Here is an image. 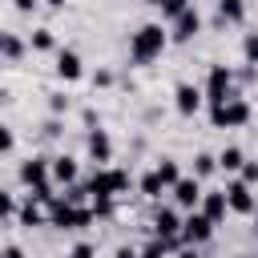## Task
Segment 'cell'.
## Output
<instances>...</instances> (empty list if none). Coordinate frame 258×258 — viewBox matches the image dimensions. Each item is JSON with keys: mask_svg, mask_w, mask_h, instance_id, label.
<instances>
[{"mask_svg": "<svg viewBox=\"0 0 258 258\" xmlns=\"http://www.w3.org/2000/svg\"><path fill=\"white\" fill-rule=\"evenodd\" d=\"M48 181L73 185V181H77V161H73V157H52V161H48Z\"/></svg>", "mask_w": 258, "mask_h": 258, "instance_id": "obj_14", "label": "cell"}, {"mask_svg": "<svg viewBox=\"0 0 258 258\" xmlns=\"http://www.w3.org/2000/svg\"><path fill=\"white\" fill-rule=\"evenodd\" d=\"M181 258H198V250H185V254H181Z\"/></svg>", "mask_w": 258, "mask_h": 258, "instance_id": "obj_37", "label": "cell"}, {"mask_svg": "<svg viewBox=\"0 0 258 258\" xmlns=\"http://www.w3.org/2000/svg\"><path fill=\"white\" fill-rule=\"evenodd\" d=\"M125 189H129V173H125V169H97L93 181H89V194H93V198H105V202H113V198L125 194Z\"/></svg>", "mask_w": 258, "mask_h": 258, "instance_id": "obj_2", "label": "cell"}, {"mask_svg": "<svg viewBox=\"0 0 258 258\" xmlns=\"http://www.w3.org/2000/svg\"><path fill=\"white\" fill-rule=\"evenodd\" d=\"M169 246H173L169 238H153V242H149V246H145L137 258H165V254H169Z\"/></svg>", "mask_w": 258, "mask_h": 258, "instance_id": "obj_25", "label": "cell"}, {"mask_svg": "<svg viewBox=\"0 0 258 258\" xmlns=\"http://www.w3.org/2000/svg\"><path fill=\"white\" fill-rule=\"evenodd\" d=\"M157 4V12L165 16V20H173V16H181L185 8H189V0H153Z\"/></svg>", "mask_w": 258, "mask_h": 258, "instance_id": "obj_23", "label": "cell"}, {"mask_svg": "<svg viewBox=\"0 0 258 258\" xmlns=\"http://www.w3.org/2000/svg\"><path fill=\"white\" fill-rule=\"evenodd\" d=\"M173 202H177L181 210H198V202H202V185H198V177H181V181L173 185Z\"/></svg>", "mask_w": 258, "mask_h": 258, "instance_id": "obj_12", "label": "cell"}, {"mask_svg": "<svg viewBox=\"0 0 258 258\" xmlns=\"http://www.w3.org/2000/svg\"><path fill=\"white\" fill-rule=\"evenodd\" d=\"M12 145H16V137H12V129H8V125H0V153H8Z\"/></svg>", "mask_w": 258, "mask_h": 258, "instance_id": "obj_30", "label": "cell"}, {"mask_svg": "<svg viewBox=\"0 0 258 258\" xmlns=\"http://www.w3.org/2000/svg\"><path fill=\"white\" fill-rule=\"evenodd\" d=\"M242 161H246V157H242V149H238V145H226V149L218 153V165H222L226 173H238V169H242Z\"/></svg>", "mask_w": 258, "mask_h": 258, "instance_id": "obj_19", "label": "cell"}, {"mask_svg": "<svg viewBox=\"0 0 258 258\" xmlns=\"http://www.w3.org/2000/svg\"><path fill=\"white\" fill-rule=\"evenodd\" d=\"M242 52H246V60H250V64H258V32H250V36L242 40Z\"/></svg>", "mask_w": 258, "mask_h": 258, "instance_id": "obj_27", "label": "cell"}, {"mask_svg": "<svg viewBox=\"0 0 258 258\" xmlns=\"http://www.w3.org/2000/svg\"><path fill=\"white\" fill-rule=\"evenodd\" d=\"M258 181V161H242V185H254Z\"/></svg>", "mask_w": 258, "mask_h": 258, "instance_id": "obj_28", "label": "cell"}, {"mask_svg": "<svg viewBox=\"0 0 258 258\" xmlns=\"http://www.w3.org/2000/svg\"><path fill=\"white\" fill-rule=\"evenodd\" d=\"M181 238L189 242V246H202V242H210L214 238V222L206 218V214H189V218H181Z\"/></svg>", "mask_w": 258, "mask_h": 258, "instance_id": "obj_5", "label": "cell"}, {"mask_svg": "<svg viewBox=\"0 0 258 258\" xmlns=\"http://www.w3.org/2000/svg\"><path fill=\"white\" fill-rule=\"evenodd\" d=\"M48 105H52V113H64V109H69V97H60V93H52V101H48Z\"/></svg>", "mask_w": 258, "mask_h": 258, "instance_id": "obj_32", "label": "cell"}, {"mask_svg": "<svg viewBox=\"0 0 258 258\" xmlns=\"http://www.w3.org/2000/svg\"><path fill=\"white\" fill-rule=\"evenodd\" d=\"M198 32H202V16H198V8L189 4L181 16H173V40H177V44H185V40H194Z\"/></svg>", "mask_w": 258, "mask_h": 258, "instance_id": "obj_7", "label": "cell"}, {"mask_svg": "<svg viewBox=\"0 0 258 258\" xmlns=\"http://www.w3.org/2000/svg\"><path fill=\"white\" fill-rule=\"evenodd\" d=\"M198 206H202L198 214H206V218H210L214 226H218V222L226 218V194H202V202H198Z\"/></svg>", "mask_w": 258, "mask_h": 258, "instance_id": "obj_16", "label": "cell"}, {"mask_svg": "<svg viewBox=\"0 0 258 258\" xmlns=\"http://www.w3.org/2000/svg\"><path fill=\"white\" fill-rule=\"evenodd\" d=\"M69 258H93V246H89V242H77V246H73V254H69Z\"/></svg>", "mask_w": 258, "mask_h": 258, "instance_id": "obj_31", "label": "cell"}, {"mask_svg": "<svg viewBox=\"0 0 258 258\" xmlns=\"http://www.w3.org/2000/svg\"><path fill=\"white\" fill-rule=\"evenodd\" d=\"M141 194H145V198H161V194H165V185H161V177H157L153 169L141 177Z\"/></svg>", "mask_w": 258, "mask_h": 258, "instance_id": "obj_24", "label": "cell"}, {"mask_svg": "<svg viewBox=\"0 0 258 258\" xmlns=\"http://www.w3.org/2000/svg\"><path fill=\"white\" fill-rule=\"evenodd\" d=\"M20 226H28V230H32V226H44V214H40V206H36L32 198H28L24 210H20Z\"/></svg>", "mask_w": 258, "mask_h": 258, "instance_id": "obj_20", "label": "cell"}, {"mask_svg": "<svg viewBox=\"0 0 258 258\" xmlns=\"http://www.w3.org/2000/svg\"><path fill=\"white\" fill-rule=\"evenodd\" d=\"M12 4H16V12H32L36 8V0H12Z\"/></svg>", "mask_w": 258, "mask_h": 258, "instance_id": "obj_34", "label": "cell"}, {"mask_svg": "<svg viewBox=\"0 0 258 258\" xmlns=\"http://www.w3.org/2000/svg\"><path fill=\"white\" fill-rule=\"evenodd\" d=\"M153 173H157V177H161V185H165V189H173V185H177V181H181V169H177V161H173V157H161V161H157V169H153Z\"/></svg>", "mask_w": 258, "mask_h": 258, "instance_id": "obj_18", "label": "cell"}, {"mask_svg": "<svg viewBox=\"0 0 258 258\" xmlns=\"http://www.w3.org/2000/svg\"><path fill=\"white\" fill-rule=\"evenodd\" d=\"M173 105H177V113H181V117H194V113L202 109V89L181 81V85L173 89Z\"/></svg>", "mask_w": 258, "mask_h": 258, "instance_id": "obj_10", "label": "cell"}, {"mask_svg": "<svg viewBox=\"0 0 258 258\" xmlns=\"http://www.w3.org/2000/svg\"><path fill=\"white\" fill-rule=\"evenodd\" d=\"M0 52H4L8 60L24 56V40H20V36H12V32H4V40H0Z\"/></svg>", "mask_w": 258, "mask_h": 258, "instance_id": "obj_21", "label": "cell"}, {"mask_svg": "<svg viewBox=\"0 0 258 258\" xmlns=\"http://www.w3.org/2000/svg\"><path fill=\"white\" fill-rule=\"evenodd\" d=\"M32 48H36V52H48V48H56L52 32H48V28H36V32H32Z\"/></svg>", "mask_w": 258, "mask_h": 258, "instance_id": "obj_26", "label": "cell"}, {"mask_svg": "<svg viewBox=\"0 0 258 258\" xmlns=\"http://www.w3.org/2000/svg\"><path fill=\"white\" fill-rule=\"evenodd\" d=\"M218 16L226 24H242L246 20V0H218Z\"/></svg>", "mask_w": 258, "mask_h": 258, "instance_id": "obj_17", "label": "cell"}, {"mask_svg": "<svg viewBox=\"0 0 258 258\" xmlns=\"http://www.w3.org/2000/svg\"><path fill=\"white\" fill-rule=\"evenodd\" d=\"M153 234L157 238H181V218H177V210H169V206H161L157 214H153Z\"/></svg>", "mask_w": 258, "mask_h": 258, "instance_id": "obj_11", "label": "cell"}, {"mask_svg": "<svg viewBox=\"0 0 258 258\" xmlns=\"http://www.w3.org/2000/svg\"><path fill=\"white\" fill-rule=\"evenodd\" d=\"M230 85H234V73H230L226 64H214V69H210V81H206V97H210L214 105H222L226 97H234Z\"/></svg>", "mask_w": 258, "mask_h": 258, "instance_id": "obj_6", "label": "cell"}, {"mask_svg": "<svg viewBox=\"0 0 258 258\" xmlns=\"http://www.w3.org/2000/svg\"><path fill=\"white\" fill-rule=\"evenodd\" d=\"M165 44H169V32H165L161 24H141V28L133 32V40H129V56H133L137 64H149V60H157V56L165 52Z\"/></svg>", "mask_w": 258, "mask_h": 258, "instance_id": "obj_1", "label": "cell"}, {"mask_svg": "<svg viewBox=\"0 0 258 258\" xmlns=\"http://www.w3.org/2000/svg\"><path fill=\"white\" fill-rule=\"evenodd\" d=\"M222 194H226V210H234V214H254V194H250V185L230 181Z\"/></svg>", "mask_w": 258, "mask_h": 258, "instance_id": "obj_9", "label": "cell"}, {"mask_svg": "<svg viewBox=\"0 0 258 258\" xmlns=\"http://www.w3.org/2000/svg\"><path fill=\"white\" fill-rule=\"evenodd\" d=\"M89 157H93L97 165H109V161H113V141H109L105 129H93V133H89Z\"/></svg>", "mask_w": 258, "mask_h": 258, "instance_id": "obj_13", "label": "cell"}, {"mask_svg": "<svg viewBox=\"0 0 258 258\" xmlns=\"http://www.w3.org/2000/svg\"><path fill=\"white\" fill-rule=\"evenodd\" d=\"M214 169H218V157L214 153H198L194 157V177H210Z\"/></svg>", "mask_w": 258, "mask_h": 258, "instance_id": "obj_22", "label": "cell"}, {"mask_svg": "<svg viewBox=\"0 0 258 258\" xmlns=\"http://www.w3.org/2000/svg\"><path fill=\"white\" fill-rule=\"evenodd\" d=\"M117 258H137V250H133V246H121V250H117Z\"/></svg>", "mask_w": 258, "mask_h": 258, "instance_id": "obj_35", "label": "cell"}, {"mask_svg": "<svg viewBox=\"0 0 258 258\" xmlns=\"http://www.w3.org/2000/svg\"><path fill=\"white\" fill-rule=\"evenodd\" d=\"M64 4H69V0H48V8H64Z\"/></svg>", "mask_w": 258, "mask_h": 258, "instance_id": "obj_36", "label": "cell"}, {"mask_svg": "<svg viewBox=\"0 0 258 258\" xmlns=\"http://www.w3.org/2000/svg\"><path fill=\"white\" fill-rule=\"evenodd\" d=\"M0 258H24V250H20V246H4V250H0Z\"/></svg>", "mask_w": 258, "mask_h": 258, "instance_id": "obj_33", "label": "cell"}, {"mask_svg": "<svg viewBox=\"0 0 258 258\" xmlns=\"http://www.w3.org/2000/svg\"><path fill=\"white\" fill-rule=\"evenodd\" d=\"M20 181H24L28 189L52 185V181H48V157H28V161L20 165Z\"/></svg>", "mask_w": 258, "mask_h": 258, "instance_id": "obj_8", "label": "cell"}, {"mask_svg": "<svg viewBox=\"0 0 258 258\" xmlns=\"http://www.w3.org/2000/svg\"><path fill=\"white\" fill-rule=\"evenodd\" d=\"M210 121H214L218 129H238V125H246V121H250V105H246L242 97H226L222 105H214Z\"/></svg>", "mask_w": 258, "mask_h": 258, "instance_id": "obj_3", "label": "cell"}, {"mask_svg": "<svg viewBox=\"0 0 258 258\" xmlns=\"http://www.w3.org/2000/svg\"><path fill=\"white\" fill-rule=\"evenodd\" d=\"M81 73H85V69H81V56H77L73 48H60V52H56V77H60V81H77Z\"/></svg>", "mask_w": 258, "mask_h": 258, "instance_id": "obj_15", "label": "cell"}, {"mask_svg": "<svg viewBox=\"0 0 258 258\" xmlns=\"http://www.w3.org/2000/svg\"><path fill=\"white\" fill-rule=\"evenodd\" d=\"M12 214H16V202H12V194H4V189H0V222H4V218H12Z\"/></svg>", "mask_w": 258, "mask_h": 258, "instance_id": "obj_29", "label": "cell"}, {"mask_svg": "<svg viewBox=\"0 0 258 258\" xmlns=\"http://www.w3.org/2000/svg\"><path fill=\"white\" fill-rule=\"evenodd\" d=\"M48 222L60 226V230H81V226L93 222V210H77L69 198H52V214H48Z\"/></svg>", "mask_w": 258, "mask_h": 258, "instance_id": "obj_4", "label": "cell"}]
</instances>
